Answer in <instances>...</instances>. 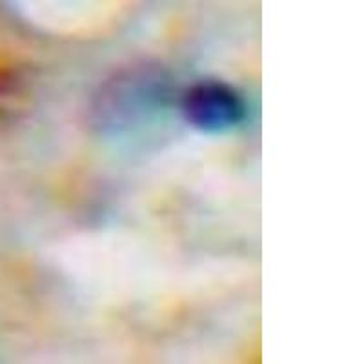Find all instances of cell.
Wrapping results in <instances>:
<instances>
[{"instance_id": "cell-2", "label": "cell", "mask_w": 364, "mask_h": 364, "mask_svg": "<svg viewBox=\"0 0 364 364\" xmlns=\"http://www.w3.org/2000/svg\"><path fill=\"white\" fill-rule=\"evenodd\" d=\"M190 108L197 122H206V126L230 124L237 119L235 99L220 87H203L199 93H195Z\"/></svg>"}, {"instance_id": "cell-1", "label": "cell", "mask_w": 364, "mask_h": 364, "mask_svg": "<svg viewBox=\"0 0 364 364\" xmlns=\"http://www.w3.org/2000/svg\"><path fill=\"white\" fill-rule=\"evenodd\" d=\"M122 0H17L31 24L58 35L86 33L99 28L119 9Z\"/></svg>"}]
</instances>
